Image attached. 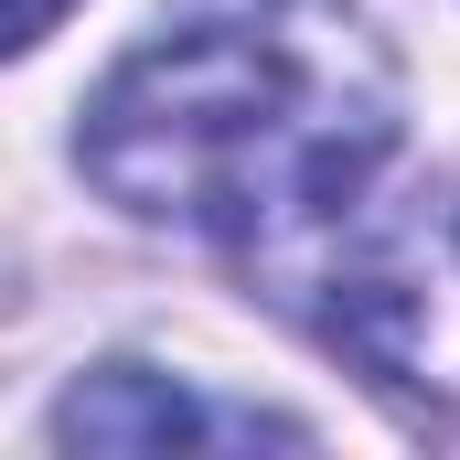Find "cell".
<instances>
[{
  "label": "cell",
  "instance_id": "obj_4",
  "mask_svg": "<svg viewBox=\"0 0 460 460\" xmlns=\"http://www.w3.org/2000/svg\"><path fill=\"white\" fill-rule=\"evenodd\" d=\"M54 11H65V0H11V54H32V43L54 32Z\"/></svg>",
  "mask_w": 460,
  "mask_h": 460
},
{
  "label": "cell",
  "instance_id": "obj_2",
  "mask_svg": "<svg viewBox=\"0 0 460 460\" xmlns=\"http://www.w3.org/2000/svg\"><path fill=\"white\" fill-rule=\"evenodd\" d=\"M279 311H300L322 343L364 364L396 407L460 418V193L407 182V193H353L311 235L246 257Z\"/></svg>",
  "mask_w": 460,
  "mask_h": 460
},
{
  "label": "cell",
  "instance_id": "obj_1",
  "mask_svg": "<svg viewBox=\"0 0 460 460\" xmlns=\"http://www.w3.org/2000/svg\"><path fill=\"white\" fill-rule=\"evenodd\" d=\"M396 54L343 0H235L139 43L86 108V172L139 226L289 246L385 172Z\"/></svg>",
  "mask_w": 460,
  "mask_h": 460
},
{
  "label": "cell",
  "instance_id": "obj_3",
  "mask_svg": "<svg viewBox=\"0 0 460 460\" xmlns=\"http://www.w3.org/2000/svg\"><path fill=\"white\" fill-rule=\"evenodd\" d=\"M54 439H65V450H257V439H289V450H300V429H289V418L215 407V396L161 385V375H139V364L86 375V385L54 407Z\"/></svg>",
  "mask_w": 460,
  "mask_h": 460
}]
</instances>
